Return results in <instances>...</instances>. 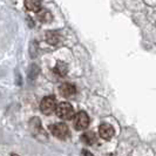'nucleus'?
I'll use <instances>...</instances> for the list:
<instances>
[{
	"label": "nucleus",
	"instance_id": "6",
	"mask_svg": "<svg viewBox=\"0 0 156 156\" xmlns=\"http://www.w3.org/2000/svg\"><path fill=\"white\" fill-rule=\"evenodd\" d=\"M59 92H60V94L62 95L63 98H72V96H74L76 94V87L74 86L73 83L66 82V83H62L60 86Z\"/></svg>",
	"mask_w": 156,
	"mask_h": 156
},
{
	"label": "nucleus",
	"instance_id": "3",
	"mask_svg": "<svg viewBox=\"0 0 156 156\" xmlns=\"http://www.w3.org/2000/svg\"><path fill=\"white\" fill-rule=\"evenodd\" d=\"M49 130L52 135H54L55 137L65 140L69 136V129L65 123H54V125L49 126Z\"/></svg>",
	"mask_w": 156,
	"mask_h": 156
},
{
	"label": "nucleus",
	"instance_id": "1",
	"mask_svg": "<svg viewBox=\"0 0 156 156\" xmlns=\"http://www.w3.org/2000/svg\"><path fill=\"white\" fill-rule=\"evenodd\" d=\"M55 112H56V115L62 120H70L74 116V108L68 102H61L56 105Z\"/></svg>",
	"mask_w": 156,
	"mask_h": 156
},
{
	"label": "nucleus",
	"instance_id": "8",
	"mask_svg": "<svg viewBox=\"0 0 156 156\" xmlns=\"http://www.w3.org/2000/svg\"><path fill=\"white\" fill-rule=\"evenodd\" d=\"M25 7L32 12H39L41 9V0H25Z\"/></svg>",
	"mask_w": 156,
	"mask_h": 156
},
{
	"label": "nucleus",
	"instance_id": "5",
	"mask_svg": "<svg viewBox=\"0 0 156 156\" xmlns=\"http://www.w3.org/2000/svg\"><path fill=\"white\" fill-rule=\"evenodd\" d=\"M115 133L114 128L108 123H102L99 127V135L101 136L103 140H110L113 137V135Z\"/></svg>",
	"mask_w": 156,
	"mask_h": 156
},
{
	"label": "nucleus",
	"instance_id": "4",
	"mask_svg": "<svg viewBox=\"0 0 156 156\" xmlns=\"http://www.w3.org/2000/svg\"><path fill=\"white\" fill-rule=\"evenodd\" d=\"M74 127L76 130H85L89 126V116L86 112H79L76 115H74Z\"/></svg>",
	"mask_w": 156,
	"mask_h": 156
},
{
	"label": "nucleus",
	"instance_id": "14",
	"mask_svg": "<svg viewBox=\"0 0 156 156\" xmlns=\"http://www.w3.org/2000/svg\"><path fill=\"white\" fill-rule=\"evenodd\" d=\"M82 154H83V156H93L89 151H88V150H86V149H83V150H82Z\"/></svg>",
	"mask_w": 156,
	"mask_h": 156
},
{
	"label": "nucleus",
	"instance_id": "7",
	"mask_svg": "<svg viewBox=\"0 0 156 156\" xmlns=\"http://www.w3.org/2000/svg\"><path fill=\"white\" fill-rule=\"evenodd\" d=\"M30 128H31L32 133L35 137L39 139L40 135H46L45 132L42 130V127H41V122L38 117H33L31 121H30Z\"/></svg>",
	"mask_w": 156,
	"mask_h": 156
},
{
	"label": "nucleus",
	"instance_id": "11",
	"mask_svg": "<svg viewBox=\"0 0 156 156\" xmlns=\"http://www.w3.org/2000/svg\"><path fill=\"white\" fill-rule=\"evenodd\" d=\"M46 41L51 45H56L60 41V35L55 31H49L46 33Z\"/></svg>",
	"mask_w": 156,
	"mask_h": 156
},
{
	"label": "nucleus",
	"instance_id": "9",
	"mask_svg": "<svg viewBox=\"0 0 156 156\" xmlns=\"http://www.w3.org/2000/svg\"><path fill=\"white\" fill-rule=\"evenodd\" d=\"M67 72H68V66L66 63L62 62V61H58L56 62V65H55L54 67L55 74H58L59 76H65L67 74Z\"/></svg>",
	"mask_w": 156,
	"mask_h": 156
},
{
	"label": "nucleus",
	"instance_id": "15",
	"mask_svg": "<svg viewBox=\"0 0 156 156\" xmlns=\"http://www.w3.org/2000/svg\"><path fill=\"white\" fill-rule=\"evenodd\" d=\"M11 156H18V155H16V154H14V153H12V154H11Z\"/></svg>",
	"mask_w": 156,
	"mask_h": 156
},
{
	"label": "nucleus",
	"instance_id": "13",
	"mask_svg": "<svg viewBox=\"0 0 156 156\" xmlns=\"http://www.w3.org/2000/svg\"><path fill=\"white\" fill-rule=\"evenodd\" d=\"M38 74H39V68H38V66H37V65H32L31 69L28 72V78L31 79V80H34V79L37 78Z\"/></svg>",
	"mask_w": 156,
	"mask_h": 156
},
{
	"label": "nucleus",
	"instance_id": "10",
	"mask_svg": "<svg viewBox=\"0 0 156 156\" xmlns=\"http://www.w3.org/2000/svg\"><path fill=\"white\" fill-rule=\"evenodd\" d=\"M81 141H82L85 144L92 146V144H94V143L96 142V135H95L93 132H87V133L82 134Z\"/></svg>",
	"mask_w": 156,
	"mask_h": 156
},
{
	"label": "nucleus",
	"instance_id": "2",
	"mask_svg": "<svg viewBox=\"0 0 156 156\" xmlns=\"http://www.w3.org/2000/svg\"><path fill=\"white\" fill-rule=\"evenodd\" d=\"M55 108H56V100L53 95L44 98L40 103V110L45 115H51L53 112H55Z\"/></svg>",
	"mask_w": 156,
	"mask_h": 156
},
{
	"label": "nucleus",
	"instance_id": "12",
	"mask_svg": "<svg viewBox=\"0 0 156 156\" xmlns=\"http://www.w3.org/2000/svg\"><path fill=\"white\" fill-rule=\"evenodd\" d=\"M38 18L41 23H49L52 20V14L47 9H40L38 12Z\"/></svg>",
	"mask_w": 156,
	"mask_h": 156
}]
</instances>
